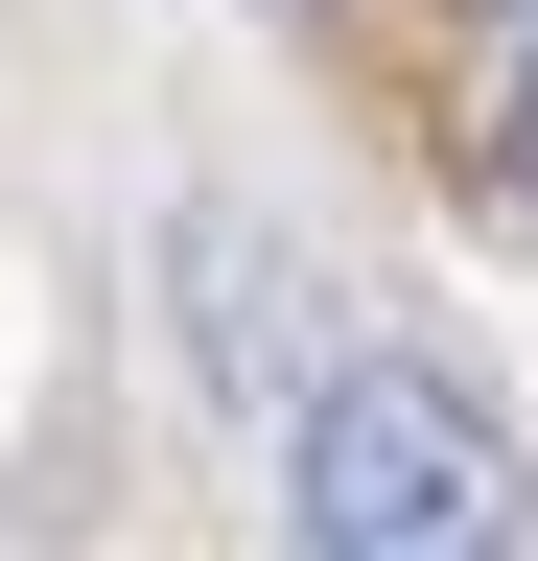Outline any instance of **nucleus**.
Listing matches in <instances>:
<instances>
[{
  "label": "nucleus",
  "instance_id": "obj_1",
  "mask_svg": "<svg viewBox=\"0 0 538 561\" xmlns=\"http://www.w3.org/2000/svg\"><path fill=\"white\" fill-rule=\"evenodd\" d=\"M282 538L305 561H538V468L515 421L422 375V351H328L282 421Z\"/></svg>",
  "mask_w": 538,
  "mask_h": 561
},
{
  "label": "nucleus",
  "instance_id": "obj_2",
  "mask_svg": "<svg viewBox=\"0 0 538 561\" xmlns=\"http://www.w3.org/2000/svg\"><path fill=\"white\" fill-rule=\"evenodd\" d=\"M164 280H187V375L305 421V257L257 234V210H187V234H164Z\"/></svg>",
  "mask_w": 538,
  "mask_h": 561
},
{
  "label": "nucleus",
  "instance_id": "obj_3",
  "mask_svg": "<svg viewBox=\"0 0 538 561\" xmlns=\"http://www.w3.org/2000/svg\"><path fill=\"white\" fill-rule=\"evenodd\" d=\"M468 164H492V210L538 234V0H492V140H468Z\"/></svg>",
  "mask_w": 538,
  "mask_h": 561
}]
</instances>
